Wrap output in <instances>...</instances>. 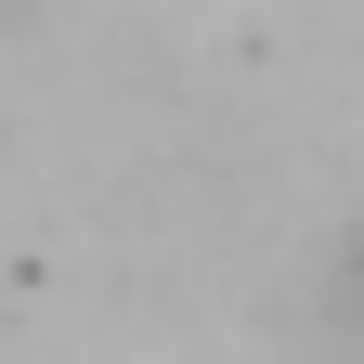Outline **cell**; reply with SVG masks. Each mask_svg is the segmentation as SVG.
I'll return each mask as SVG.
<instances>
[]
</instances>
